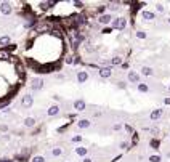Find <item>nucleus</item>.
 I'll return each mask as SVG.
<instances>
[{"mask_svg":"<svg viewBox=\"0 0 170 162\" xmlns=\"http://www.w3.org/2000/svg\"><path fill=\"white\" fill-rule=\"evenodd\" d=\"M119 148H120V149H129V148H130V143H129V141H122V143L119 145Z\"/></svg>","mask_w":170,"mask_h":162,"instance_id":"c756f323","label":"nucleus"},{"mask_svg":"<svg viewBox=\"0 0 170 162\" xmlns=\"http://www.w3.org/2000/svg\"><path fill=\"white\" fill-rule=\"evenodd\" d=\"M164 104H167V106L170 104V96H168V98H165V100H164Z\"/></svg>","mask_w":170,"mask_h":162,"instance_id":"ea45409f","label":"nucleus"},{"mask_svg":"<svg viewBox=\"0 0 170 162\" xmlns=\"http://www.w3.org/2000/svg\"><path fill=\"white\" fill-rule=\"evenodd\" d=\"M127 79H129V82L130 83H138L141 82V75L138 74V72H135V71H129V75H127Z\"/></svg>","mask_w":170,"mask_h":162,"instance_id":"0eeeda50","label":"nucleus"},{"mask_svg":"<svg viewBox=\"0 0 170 162\" xmlns=\"http://www.w3.org/2000/svg\"><path fill=\"white\" fill-rule=\"evenodd\" d=\"M138 143V135H135L133 133V138H132V145H137Z\"/></svg>","mask_w":170,"mask_h":162,"instance_id":"473e14b6","label":"nucleus"},{"mask_svg":"<svg viewBox=\"0 0 170 162\" xmlns=\"http://www.w3.org/2000/svg\"><path fill=\"white\" fill-rule=\"evenodd\" d=\"M111 27H112V31H114V29H117V31H124L125 27H127V19L122 18V16L114 18V19H112V23H111Z\"/></svg>","mask_w":170,"mask_h":162,"instance_id":"f257e3e1","label":"nucleus"},{"mask_svg":"<svg viewBox=\"0 0 170 162\" xmlns=\"http://www.w3.org/2000/svg\"><path fill=\"white\" fill-rule=\"evenodd\" d=\"M141 16H143V19H146V21H154L156 19V13L149 11V10H145L143 13H141Z\"/></svg>","mask_w":170,"mask_h":162,"instance_id":"ddd939ff","label":"nucleus"},{"mask_svg":"<svg viewBox=\"0 0 170 162\" xmlns=\"http://www.w3.org/2000/svg\"><path fill=\"white\" fill-rule=\"evenodd\" d=\"M149 146L153 148V149L157 151L159 148H160V141H159V140H149Z\"/></svg>","mask_w":170,"mask_h":162,"instance_id":"4be33fe9","label":"nucleus"},{"mask_svg":"<svg viewBox=\"0 0 170 162\" xmlns=\"http://www.w3.org/2000/svg\"><path fill=\"white\" fill-rule=\"evenodd\" d=\"M148 37V34L145 32V31H137V39H140V40H145Z\"/></svg>","mask_w":170,"mask_h":162,"instance_id":"393cba45","label":"nucleus"},{"mask_svg":"<svg viewBox=\"0 0 170 162\" xmlns=\"http://www.w3.org/2000/svg\"><path fill=\"white\" fill-rule=\"evenodd\" d=\"M109 32H112V27H104L103 29V34H109Z\"/></svg>","mask_w":170,"mask_h":162,"instance_id":"72a5a7b5","label":"nucleus"},{"mask_svg":"<svg viewBox=\"0 0 170 162\" xmlns=\"http://www.w3.org/2000/svg\"><path fill=\"white\" fill-rule=\"evenodd\" d=\"M55 79H58V80H64V75H63V74H56V75H55Z\"/></svg>","mask_w":170,"mask_h":162,"instance_id":"f704fd0d","label":"nucleus"},{"mask_svg":"<svg viewBox=\"0 0 170 162\" xmlns=\"http://www.w3.org/2000/svg\"><path fill=\"white\" fill-rule=\"evenodd\" d=\"M122 129V124H116L114 127H112V130H120Z\"/></svg>","mask_w":170,"mask_h":162,"instance_id":"c9c22d12","label":"nucleus"},{"mask_svg":"<svg viewBox=\"0 0 170 162\" xmlns=\"http://www.w3.org/2000/svg\"><path fill=\"white\" fill-rule=\"evenodd\" d=\"M8 45H11V37L10 36H2V37H0V47L5 48Z\"/></svg>","mask_w":170,"mask_h":162,"instance_id":"2eb2a0df","label":"nucleus"},{"mask_svg":"<svg viewBox=\"0 0 170 162\" xmlns=\"http://www.w3.org/2000/svg\"><path fill=\"white\" fill-rule=\"evenodd\" d=\"M72 5H75L77 8H82V6H83V3H82V2H77V0H74V2H72Z\"/></svg>","mask_w":170,"mask_h":162,"instance_id":"2f4dec72","label":"nucleus"},{"mask_svg":"<svg viewBox=\"0 0 170 162\" xmlns=\"http://www.w3.org/2000/svg\"><path fill=\"white\" fill-rule=\"evenodd\" d=\"M56 114H60V106L58 104H53V106H50L47 109V116L48 117H55Z\"/></svg>","mask_w":170,"mask_h":162,"instance_id":"1a4fd4ad","label":"nucleus"},{"mask_svg":"<svg viewBox=\"0 0 170 162\" xmlns=\"http://www.w3.org/2000/svg\"><path fill=\"white\" fill-rule=\"evenodd\" d=\"M106 10H108V5H100V6H96V15L98 16H103V15H106Z\"/></svg>","mask_w":170,"mask_h":162,"instance_id":"6ab92c4d","label":"nucleus"},{"mask_svg":"<svg viewBox=\"0 0 170 162\" xmlns=\"http://www.w3.org/2000/svg\"><path fill=\"white\" fill-rule=\"evenodd\" d=\"M82 162H93V160H91L90 157H83V160H82Z\"/></svg>","mask_w":170,"mask_h":162,"instance_id":"a19ab883","label":"nucleus"},{"mask_svg":"<svg viewBox=\"0 0 170 162\" xmlns=\"http://www.w3.org/2000/svg\"><path fill=\"white\" fill-rule=\"evenodd\" d=\"M47 159L44 157V156H34L32 159H31V162H45Z\"/></svg>","mask_w":170,"mask_h":162,"instance_id":"c85d7f7f","label":"nucleus"},{"mask_svg":"<svg viewBox=\"0 0 170 162\" xmlns=\"http://www.w3.org/2000/svg\"><path fill=\"white\" fill-rule=\"evenodd\" d=\"M21 106H23L24 109H29V108H32L34 106V96L32 95H24L23 98H21Z\"/></svg>","mask_w":170,"mask_h":162,"instance_id":"f03ea898","label":"nucleus"},{"mask_svg":"<svg viewBox=\"0 0 170 162\" xmlns=\"http://www.w3.org/2000/svg\"><path fill=\"white\" fill-rule=\"evenodd\" d=\"M72 106H74V109H75L77 112H82L85 108H87V103H85V100H75V101L72 103Z\"/></svg>","mask_w":170,"mask_h":162,"instance_id":"6e6552de","label":"nucleus"},{"mask_svg":"<svg viewBox=\"0 0 170 162\" xmlns=\"http://www.w3.org/2000/svg\"><path fill=\"white\" fill-rule=\"evenodd\" d=\"M72 143H80L82 141V135H75V137H72V140H71Z\"/></svg>","mask_w":170,"mask_h":162,"instance_id":"7c9ffc66","label":"nucleus"},{"mask_svg":"<svg viewBox=\"0 0 170 162\" xmlns=\"http://www.w3.org/2000/svg\"><path fill=\"white\" fill-rule=\"evenodd\" d=\"M148 160H149V162H162V157L159 156V154H151Z\"/></svg>","mask_w":170,"mask_h":162,"instance_id":"b1692460","label":"nucleus"},{"mask_svg":"<svg viewBox=\"0 0 170 162\" xmlns=\"http://www.w3.org/2000/svg\"><path fill=\"white\" fill-rule=\"evenodd\" d=\"M88 80V72L87 71H79L77 72V82L79 83H85Z\"/></svg>","mask_w":170,"mask_h":162,"instance_id":"9b49d317","label":"nucleus"},{"mask_svg":"<svg viewBox=\"0 0 170 162\" xmlns=\"http://www.w3.org/2000/svg\"><path fill=\"white\" fill-rule=\"evenodd\" d=\"M124 129H125L127 132H129V133H132V132H133V129H132L130 125H124Z\"/></svg>","mask_w":170,"mask_h":162,"instance_id":"e433bc0d","label":"nucleus"},{"mask_svg":"<svg viewBox=\"0 0 170 162\" xmlns=\"http://www.w3.org/2000/svg\"><path fill=\"white\" fill-rule=\"evenodd\" d=\"M61 154H63L61 148H53V149H52V156H53V157H60Z\"/></svg>","mask_w":170,"mask_h":162,"instance_id":"5701e85b","label":"nucleus"},{"mask_svg":"<svg viewBox=\"0 0 170 162\" xmlns=\"http://www.w3.org/2000/svg\"><path fill=\"white\" fill-rule=\"evenodd\" d=\"M168 91H170V87H168Z\"/></svg>","mask_w":170,"mask_h":162,"instance_id":"c03bdc74","label":"nucleus"},{"mask_svg":"<svg viewBox=\"0 0 170 162\" xmlns=\"http://www.w3.org/2000/svg\"><path fill=\"white\" fill-rule=\"evenodd\" d=\"M167 23H168V24H170V16H168V19H167Z\"/></svg>","mask_w":170,"mask_h":162,"instance_id":"37998d69","label":"nucleus"},{"mask_svg":"<svg viewBox=\"0 0 170 162\" xmlns=\"http://www.w3.org/2000/svg\"><path fill=\"white\" fill-rule=\"evenodd\" d=\"M35 124H37V121H35L34 117H26L24 119V127H27V129H32Z\"/></svg>","mask_w":170,"mask_h":162,"instance_id":"dca6fc26","label":"nucleus"},{"mask_svg":"<svg viewBox=\"0 0 170 162\" xmlns=\"http://www.w3.org/2000/svg\"><path fill=\"white\" fill-rule=\"evenodd\" d=\"M74 61H75V56H66V58H64V63H66V64H74Z\"/></svg>","mask_w":170,"mask_h":162,"instance_id":"cd10ccee","label":"nucleus"},{"mask_svg":"<svg viewBox=\"0 0 170 162\" xmlns=\"http://www.w3.org/2000/svg\"><path fill=\"white\" fill-rule=\"evenodd\" d=\"M75 154H77V156H80V157H87V154H88V148H85V146H79V148H75Z\"/></svg>","mask_w":170,"mask_h":162,"instance_id":"4468645a","label":"nucleus"},{"mask_svg":"<svg viewBox=\"0 0 170 162\" xmlns=\"http://www.w3.org/2000/svg\"><path fill=\"white\" fill-rule=\"evenodd\" d=\"M98 74H100L101 79H109L112 75V66H103L98 69Z\"/></svg>","mask_w":170,"mask_h":162,"instance_id":"7ed1b4c3","label":"nucleus"},{"mask_svg":"<svg viewBox=\"0 0 170 162\" xmlns=\"http://www.w3.org/2000/svg\"><path fill=\"white\" fill-rule=\"evenodd\" d=\"M137 88H138L140 93H148V91H149V85H148V83H143V82H140L137 85Z\"/></svg>","mask_w":170,"mask_h":162,"instance_id":"a211bd4d","label":"nucleus"},{"mask_svg":"<svg viewBox=\"0 0 170 162\" xmlns=\"http://www.w3.org/2000/svg\"><path fill=\"white\" fill-rule=\"evenodd\" d=\"M162 114H164V109H154L149 114V119L151 121H159V119L162 117Z\"/></svg>","mask_w":170,"mask_h":162,"instance_id":"f8f14e48","label":"nucleus"},{"mask_svg":"<svg viewBox=\"0 0 170 162\" xmlns=\"http://www.w3.org/2000/svg\"><path fill=\"white\" fill-rule=\"evenodd\" d=\"M165 5H162V3H157V5H156V11H157V13H165Z\"/></svg>","mask_w":170,"mask_h":162,"instance_id":"a878e982","label":"nucleus"},{"mask_svg":"<svg viewBox=\"0 0 170 162\" xmlns=\"http://www.w3.org/2000/svg\"><path fill=\"white\" fill-rule=\"evenodd\" d=\"M122 56H114V58L111 60V66H119V64H122Z\"/></svg>","mask_w":170,"mask_h":162,"instance_id":"412c9836","label":"nucleus"},{"mask_svg":"<svg viewBox=\"0 0 170 162\" xmlns=\"http://www.w3.org/2000/svg\"><path fill=\"white\" fill-rule=\"evenodd\" d=\"M8 58H10L8 48H0V60H8Z\"/></svg>","mask_w":170,"mask_h":162,"instance_id":"aec40b11","label":"nucleus"},{"mask_svg":"<svg viewBox=\"0 0 170 162\" xmlns=\"http://www.w3.org/2000/svg\"><path fill=\"white\" fill-rule=\"evenodd\" d=\"M44 83H45V80L42 79V77H35V79H32L31 88H32L34 91H39V90H42V88H44Z\"/></svg>","mask_w":170,"mask_h":162,"instance_id":"20e7f679","label":"nucleus"},{"mask_svg":"<svg viewBox=\"0 0 170 162\" xmlns=\"http://www.w3.org/2000/svg\"><path fill=\"white\" fill-rule=\"evenodd\" d=\"M112 15L111 13H106V15H103V16H98V23H100L101 26H111V23H112Z\"/></svg>","mask_w":170,"mask_h":162,"instance_id":"423d86ee","label":"nucleus"},{"mask_svg":"<svg viewBox=\"0 0 170 162\" xmlns=\"http://www.w3.org/2000/svg\"><path fill=\"white\" fill-rule=\"evenodd\" d=\"M167 157H168V159H170V152H167Z\"/></svg>","mask_w":170,"mask_h":162,"instance_id":"79ce46f5","label":"nucleus"},{"mask_svg":"<svg viewBox=\"0 0 170 162\" xmlns=\"http://www.w3.org/2000/svg\"><path fill=\"white\" fill-rule=\"evenodd\" d=\"M141 74L146 75V77H151V75H154V71H153V68H149V66H143V68H141Z\"/></svg>","mask_w":170,"mask_h":162,"instance_id":"f3484780","label":"nucleus"},{"mask_svg":"<svg viewBox=\"0 0 170 162\" xmlns=\"http://www.w3.org/2000/svg\"><path fill=\"white\" fill-rule=\"evenodd\" d=\"M120 66H122V69H129V63H122Z\"/></svg>","mask_w":170,"mask_h":162,"instance_id":"58836bf2","label":"nucleus"},{"mask_svg":"<svg viewBox=\"0 0 170 162\" xmlns=\"http://www.w3.org/2000/svg\"><path fill=\"white\" fill-rule=\"evenodd\" d=\"M90 125H91V122L88 121V119H79V121H77V127H79L80 130L90 129Z\"/></svg>","mask_w":170,"mask_h":162,"instance_id":"9d476101","label":"nucleus"},{"mask_svg":"<svg viewBox=\"0 0 170 162\" xmlns=\"http://www.w3.org/2000/svg\"><path fill=\"white\" fill-rule=\"evenodd\" d=\"M149 132H151V133H154V135H157V133H159V130H157V129H149Z\"/></svg>","mask_w":170,"mask_h":162,"instance_id":"4c0bfd02","label":"nucleus"},{"mask_svg":"<svg viewBox=\"0 0 170 162\" xmlns=\"http://www.w3.org/2000/svg\"><path fill=\"white\" fill-rule=\"evenodd\" d=\"M108 10H111V11H117V10H119V3H116V2L109 3V5H108Z\"/></svg>","mask_w":170,"mask_h":162,"instance_id":"bb28decb","label":"nucleus"},{"mask_svg":"<svg viewBox=\"0 0 170 162\" xmlns=\"http://www.w3.org/2000/svg\"><path fill=\"white\" fill-rule=\"evenodd\" d=\"M0 13H2V15H5V16L11 15V13H13L11 3H10V2H2V3H0Z\"/></svg>","mask_w":170,"mask_h":162,"instance_id":"39448f33","label":"nucleus"}]
</instances>
